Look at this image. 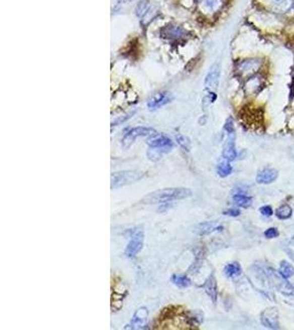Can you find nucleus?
Instances as JSON below:
<instances>
[{"instance_id":"nucleus-2","label":"nucleus","mask_w":294,"mask_h":330,"mask_svg":"<svg viewBox=\"0 0 294 330\" xmlns=\"http://www.w3.org/2000/svg\"><path fill=\"white\" fill-rule=\"evenodd\" d=\"M148 152L147 155L149 160L153 162L159 161L162 155L169 153L174 147L173 141L169 137L164 135H153L151 139L148 141Z\"/></svg>"},{"instance_id":"nucleus-20","label":"nucleus","mask_w":294,"mask_h":330,"mask_svg":"<svg viewBox=\"0 0 294 330\" xmlns=\"http://www.w3.org/2000/svg\"><path fill=\"white\" fill-rule=\"evenodd\" d=\"M224 273L227 278H235L242 274V267L238 262H231L224 268Z\"/></svg>"},{"instance_id":"nucleus-22","label":"nucleus","mask_w":294,"mask_h":330,"mask_svg":"<svg viewBox=\"0 0 294 330\" xmlns=\"http://www.w3.org/2000/svg\"><path fill=\"white\" fill-rule=\"evenodd\" d=\"M261 86V80L258 75L251 76L250 79L247 80V84H246V91L249 92V94H254L258 92V88Z\"/></svg>"},{"instance_id":"nucleus-28","label":"nucleus","mask_w":294,"mask_h":330,"mask_svg":"<svg viewBox=\"0 0 294 330\" xmlns=\"http://www.w3.org/2000/svg\"><path fill=\"white\" fill-rule=\"evenodd\" d=\"M278 236H279V231L277 228H274V227L269 228V229H267L265 231V237L267 239H273V238H277Z\"/></svg>"},{"instance_id":"nucleus-9","label":"nucleus","mask_w":294,"mask_h":330,"mask_svg":"<svg viewBox=\"0 0 294 330\" xmlns=\"http://www.w3.org/2000/svg\"><path fill=\"white\" fill-rule=\"evenodd\" d=\"M219 76H220V66L218 63H214L204 81V86L208 92H215L218 88L219 84Z\"/></svg>"},{"instance_id":"nucleus-18","label":"nucleus","mask_w":294,"mask_h":330,"mask_svg":"<svg viewBox=\"0 0 294 330\" xmlns=\"http://www.w3.org/2000/svg\"><path fill=\"white\" fill-rule=\"evenodd\" d=\"M232 202L235 205L239 206V207H243V208H247L251 205V197H249L248 195H246V193L242 189H238L236 193L232 194Z\"/></svg>"},{"instance_id":"nucleus-4","label":"nucleus","mask_w":294,"mask_h":330,"mask_svg":"<svg viewBox=\"0 0 294 330\" xmlns=\"http://www.w3.org/2000/svg\"><path fill=\"white\" fill-rule=\"evenodd\" d=\"M268 279L270 283L273 285L275 290H278L283 295H291L293 294V286L287 279L283 278L279 272H275L274 270L269 269L268 270Z\"/></svg>"},{"instance_id":"nucleus-3","label":"nucleus","mask_w":294,"mask_h":330,"mask_svg":"<svg viewBox=\"0 0 294 330\" xmlns=\"http://www.w3.org/2000/svg\"><path fill=\"white\" fill-rule=\"evenodd\" d=\"M142 177V174L137 171H119L111 174V188H119L122 186L137 182Z\"/></svg>"},{"instance_id":"nucleus-24","label":"nucleus","mask_w":294,"mask_h":330,"mask_svg":"<svg viewBox=\"0 0 294 330\" xmlns=\"http://www.w3.org/2000/svg\"><path fill=\"white\" fill-rule=\"evenodd\" d=\"M279 273L285 279H290L294 275V268L290 262L282 261L279 268Z\"/></svg>"},{"instance_id":"nucleus-11","label":"nucleus","mask_w":294,"mask_h":330,"mask_svg":"<svg viewBox=\"0 0 294 330\" xmlns=\"http://www.w3.org/2000/svg\"><path fill=\"white\" fill-rule=\"evenodd\" d=\"M226 140L223 149V158L226 161H233L237 158L235 147V132H225Z\"/></svg>"},{"instance_id":"nucleus-13","label":"nucleus","mask_w":294,"mask_h":330,"mask_svg":"<svg viewBox=\"0 0 294 330\" xmlns=\"http://www.w3.org/2000/svg\"><path fill=\"white\" fill-rule=\"evenodd\" d=\"M262 325L270 329H279V315L275 308H269L261 314Z\"/></svg>"},{"instance_id":"nucleus-25","label":"nucleus","mask_w":294,"mask_h":330,"mask_svg":"<svg viewBox=\"0 0 294 330\" xmlns=\"http://www.w3.org/2000/svg\"><path fill=\"white\" fill-rule=\"evenodd\" d=\"M149 9H150L149 0H140V2L138 3V5L136 6V10H135L136 16L141 19V18H143L148 14Z\"/></svg>"},{"instance_id":"nucleus-32","label":"nucleus","mask_w":294,"mask_h":330,"mask_svg":"<svg viewBox=\"0 0 294 330\" xmlns=\"http://www.w3.org/2000/svg\"><path fill=\"white\" fill-rule=\"evenodd\" d=\"M131 2H133V0H118V4H121V5H127V4H130Z\"/></svg>"},{"instance_id":"nucleus-30","label":"nucleus","mask_w":294,"mask_h":330,"mask_svg":"<svg viewBox=\"0 0 294 330\" xmlns=\"http://www.w3.org/2000/svg\"><path fill=\"white\" fill-rule=\"evenodd\" d=\"M224 215L230 216V217H238L241 215V212L238 209H227V211H224Z\"/></svg>"},{"instance_id":"nucleus-7","label":"nucleus","mask_w":294,"mask_h":330,"mask_svg":"<svg viewBox=\"0 0 294 330\" xmlns=\"http://www.w3.org/2000/svg\"><path fill=\"white\" fill-rule=\"evenodd\" d=\"M143 240H145V235L141 229H137L134 231L130 237V241L127 244L125 250V254L128 257L136 256L141 251L143 247Z\"/></svg>"},{"instance_id":"nucleus-26","label":"nucleus","mask_w":294,"mask_h":330,"mask_svg":"<svg viewBox=\"0 0 294 330\" xmlns=\"http://www.w3.org/2000/svg\"><path fill=\"white\" fill-rule=\"evenodd\" d=\"M232 172V166L230 165L229 161H224L217 165V174L220 177H227L230 175Z\"/></svg>"},{"instance_id":"nucleus-1","label":"nucleus","mask_w":294,"mask_h":330,"mask_svg":"<svg viewBox=\"0 0 294 330\" xmlns=\"http://www.w3.org/2000/svg\"><path fill=\"white\" fill-rule=\"evenodd\" d=\"M192 196V190L189 188L178 187V188H163L151 191L142 198V203L145 204H163L171 203L174 201L185 200Z\"/></svg>"},{"instance_id":"nucleus-16","label":"nucleus","mask_w":294,"mask_h":330,"mask_svg":"<svg viewBox=\"0 0 294 330\" xmlns=\"http://www.w3.org/2000/svg\"><path fill=\"white\" fill-rule=\"evenodd\" d=\"M203 289L205 290L206 294L209 296V298L212 299L213 303L216 304L218 297V289H217V282H216V279L213 274L206 280L205 284L203 285Z\"/></svg>"},{"instance_id":"nucleus-8","label":"nucleus","mask_w":294,"mask_h":330,"mask_svg":"<svg viewBox=\"0 0 294 330\" xmlns=\"http://www.w3.org/2000/svg\"><path fill=\"white\" fill-rule=\"evenodd\" d=\"M226 0H199V8L203 15L213 17L224 8Z\"/></svg>"},{"instance_id":"nucleus-29","label":"nucleus","mask_w":294,"mask_h":330,"mask_svg":"<svg viewBox=\"0 0 294 330\" xmlns=\"http://www.w3.org/2000/svg\"><path fill=\"white\" fill-rule=\"evenodd\" d=\"M259 212L262 216H265V217H270V216H272L273 215V209L271 206H269V205H265V206H262L260 209H259Z\"/></svg>"},{"instance_id":"nucleus-21","label":"nucleus","mask_w":294,"mask_h":330,"mask_svg":"<svg viewBox=\"0 0 294 330\" xmlns=\"http://www.w3.org/2000/svg\"><path fill=\"white\" fill-rule=\"evenodd\" d=\"M171 282L178 287H181V289L189 287L192 283L191 280L185 274H173L171 277Z\"/></svg>"},{"instance_id":"nucleus-27","label":"nucleus","mask_w":294,"mask_h":330,"mask_svg":"<svg viewBox=\"0 0 294 330\" xmlns=\"http://www.w3.org/2000/svg\"><path fill=\"white\" fill-rule=\"evenodd\" d=\"M177 142H178L179 145L181 146L184 150H187V151H190L191 141L188 139L187 137L181 136V135H178V136H177Z\"/></svg>"},{"instance_id":"nucleus-14","label":"nucleus","mask_w":294,"mask_h":330,"mask_svg":"<svg viewBox=\"0 0 294 330\" xmlns=\"http://www.w3.org/2000/svg\"><path fill=\"white\" fill-rule=\"evenodd\" d=\"M277 178H278L277 170L271 169V167H265V169H262L258 172L256 181L258 184L268 185V184L273 183Z\"/></svg>"},{"instance_id":"nucleus-6","label":"nucleus","mask_w":294,"mask_h":330,"mask_svg":"<svg viewBox=\"0 0 294 330\" xmlns=\"http://www.w3.org/2000/svg\"><path fill=\"white\" fill-rule=\"evenodd\" d=\"M262 64L263 62L260 58H247L238 64L237 72L239 76L248 77V79H250L251 76L256 75L257 72L261 69Z\"/></svg>"},{"instance_id":"nucleus-10","label":"nucleus","mask_w":294,"mask_h":330,"mask_svg":"<svg viewBox=\"0 0 294 330\" xmlns=\"http://www.w3.org/2000/svg\"><path fill=\"white\" fill-rule=\"evenodd\" d=\"M149 311L146 307H140L136 310L133 319L126 326V329H141L147 325Z\"/></svg>"},{"instance_id":"nucleus-23","label":"nucleus","mask_w":294,"mask_h":330,"mask_svg":"<svg viewBox=\"0 0 294 330\" xmlns=\"http://www.w3.org/2000/svg\"><path fill=\"white\" fill-rule=\"evenodd\" d=\"M292 213L293 212L291 206L287 205V204H283V205H281L277 211H275V216H277L278 219L285 220L292 217Z\"/></svg>"},{"instance_id":"nucleus-5","label":"nucleus","mask_w":294,"mask_h":330,"mask_svg":"<svg viewBox=\"0 0 294 330\" xmlns=\"http://www.w3.org/2000/svg\"><path fill=\"white\" fill-rule=\"evenodd\" d=\"M155 134V130L149 127H134L127 130V132L123 137V147L124 148H129L133 143L136 141L137 138L139 137H148V136H153Z\"/></svg>"},{"instance_id":"nucleus-15","label":"nucleus","mask_w":294,"mask_h":330,"mask_svg":"<svg viewBox=\"0 0 294 330\" xmlns=\"http://www.w3.org/2000/svg\"><path fill=\"white\" fill-rule=\"evenodd\" d=\"M161 34L162 37H164L167 40H178L183 37L185 34V31L181 27L169 25V26H165L161 30Z\"/></svg>"},{"instance_id":"nucleus-31","label":"nucleus","mask_w":294,"mask_h":330,"mask_svg":"<svg viewBox=\"0 0 294 330\" xmlns=\"http://www.w3.org/2000/svg\"><path fill=\"white\" fill-rule=\"evenodd\" d=\"M131 116H134V112H133V113H128V115H127V116H125V117L123 116V117H121V118H118L117 120H115V121L112 122V124H111V125H116V124L122 123L123 121H126V120L129 119Z\"/></svg>"},{"instance_id":"nucleus-19","label":"nucleus","mask_w":294,"mask_h":330,"mask_svg":"<svg viewBox=\"0 0 294 330\" xmlns=\"http://www.w3.org/2000/svg\"><path fill=\"white\" fill-rule=\"evenodd\" d=\"M273 8L281 14H286L290 11L294 5V0H272Z\"/></svg>"},{"instance_id":"nucleus-17","label":"nucleus","mask_w":294,"mask_h":330,"mask_svg":"<svg viewBox=\"0 0 294 330\" xmlns=\"http://www.w3.org/2000/svg\"><path fill=\"white\" fill-rule=\"evenodd\" d=\"M223 229L224 227L218 225L217 223H204L197 226L194 231L200 236H206L209 235V233H213L216 231H221Z\"/></svg>"},{"instance_id":"nucleus-12","label":"nucleus","mask_w":294,"mask_h":330,"mask_svg":"<svg viewBox=\"0 0 294 330\" xmlns=\"http://www.w3.org/2000/svg\"><path fill=\"white\" fill-rule=\"evenodd\" d=\"M172 101V95L167 92H159L154 94L151 98L148 100L147 106L149 109H158Z\"/></svg>"}]
</instances>
